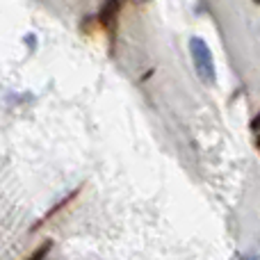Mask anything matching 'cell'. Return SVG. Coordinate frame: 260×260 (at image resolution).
I'll return each mask as SVG.
<instances>
[{
  "instance_id": "1",
  "label": "cell",
  "mask_w": 260,
  "mask_h": 260,
  "mask_svg": "<svg viewBox=\"0 0 260 260\" xmlns=\"http://www.w3.org/2000/svg\"><path fill=\"white\" fill-rule=\"evenodd\" d=\"M189 55H192L197 76L201 78L206 85H212L217 76H215V59H212L210 46H208L201 37H192V39H189Z\"/></svg>"
},
{
  "instance_id": "2",
  "label": "cell",
  "mask_w": 260,
  "mask_h": 260,
  "mask_svg": "<svg viewBox=\"0 0 260 260\" xmlns=\"http://www.w3.org/2000/svg\"><path fill=\"white\" fill-rule=\"evenodd\" d=\"M121 7H123V0H105V5L101 7L99 23L108 35H114V30H117V21H119V14H121Z\"/></svg>"
},
{
  "instance_id": "3",
  "label": "cell",
  "mask_w": 260,
  "mask_h": 260,
  "mask_svg": "<svg viewBox=\"0 0 260 260\" xmlns=\"http://www.w3.org/2000/svg\"><path fill=\"white\" fill-rule=\"evenodd\" d=\"M50 249H53V240H46V242L41 244V247L37 249V251L32 253V256L27 258V260H44L46 256H48V251H50Z\"/></svg>"
},
{
  "instance_id": "4",
  "label": "cell",
  "mask_w": 260,
  "mask_h": 260,
  "mask_svg": "<svg viewBox=\"0 0 260 260\" xmlns=\"http://www.w3.org/2000/svg\"><path fill=\"white\" fill-rule=\"evenodd\" d=\"M251 128H253V130H260V114H258V117H256V119H253Z\"/></svg>"
},
{
  "instance_id": "5",
  "label": "cell",
  "mask_w": 260,
  "mask_h": 260,
  "mask_svg": "<svg viewBox=\"0 0 260 260\" xmlns=\"http://www.w3.org/2000/svg\"><path fill=\"white\" fill-rule=\"evenodd\" d=\"M242 260H260V258H247V256H244Z\"/></svg>"
},
{
  "instance_id": "6",
  "label": "cell",
  "mask_w": 260,
  "mask_h": 260,
  "mask_svg": "<svg viewBox=\"0 0 260 260\" xmlns=\"http://www.w3.org/2000/svg\"><path fill=\"white\" fill-rule=\"evenodd\" d=\"M258 146H260V130H258Z\"/></svg>"
}]
</instances>
